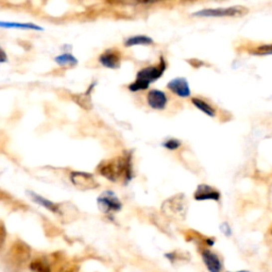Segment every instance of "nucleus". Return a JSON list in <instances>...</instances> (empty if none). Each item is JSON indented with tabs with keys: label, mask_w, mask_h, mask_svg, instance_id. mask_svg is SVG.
<instances>
[{
	"label": "nucleus",
	"mask_w": 272,
	"mask_h": 272,
	"mask_svg": "<svg viewBox=\"0 0 272 272\" xmlns=\"http://www.w3.org/2000/svg\"><path fill=\"white\" fill-rule=\"evenodd\" d=\"M98 171L102 177L112 182H116L122 177H126L129 181L132 178L131 155L118 156L103 161L98 166Z\"/></svg>",
	"instance_id": "obj_1"
},
{
	"label": "nucleus",
	"mask_w": 272,
	"mask_h": 272,
	"mask_svg": "<svg viewBox=\"0 0 272 272\" xmlns=\"http://www.w3.org/2000/svg\"><path fill=\"white\" fill-rule=\"evenodd\" d=\"M166 67H167V63L164 60V58L161 57L157 65L145 67L141 70H139L137 73V76H136V80L133 83H131L129 86H128V89H129L131 92L147 90L151 83H153L155 80L159 79L163 76Z\"/></svg>",
	"instance_id": "obj_2"
},
{
	"label": "nucleus",
	"mask_w": 272,
	"mask_h": 272,
	"mask_svg": "<svg viewBox=\"0 0 272 272\" xmlns=\"http://www.w3.org/2000/svg\"><path fill=\"white\" fill-rule=\"evenodd\" d=\"M249 10L243 5H235L230 7H218V9H205L194 13L198 17H241L248 14Z\"/></svg>",
	"instance_id": "obj_3"
},
{
	"label": "nucleus",
	"mask_w": 272,
	"mask_h": 272,
	"mask_svg": "<svg viewBox=\"0 0 272 272\" xmlns=\"http://www.w3.org/2000/svg\"><path fill=\"white\" fill-rule=\"evenodd\" d=\"M162 210L171 218H182L186 213V200L183 196H174L164 202Z\"/></svg>",
	"instance_id": "obj_4"
},
{
	"label": "nucleus",
	"mask_w": 272,
	"mask_h": 272,
	"mask_svg": "<svg viewBox=\"0 0 272 272\" xmlns=\"http://www.w3.org/2000/svg\"><path fill=\"white\" fill-rule=\"evenodd\" d=\"M99 63L110 69H118L122 64V53L118 49H108L99 55Z\"/></svg>",
	"instance_id": "obj_5"
},
{
	"label": "nucleus",
	"mask_w": 272,
	"mask_h": 272,
	"mask_svg": "<svg viewBox=\"0 0 272 272\" xmlns=\"http://www.w3.org/2000/svg\"><path fill=\"white\" fill-rule=\"evenodd\" d=\"M98 204L103 213L117 212L122 209V203L118 198L111 191H107L98 199Z\"/></svg>",
	"instance_id": "obj_6"
},
{
	"label": "nucleus",
	"mask_w": 272,
	"mask_h": 272,
	"mask_svg": "<svg viewBox=\"0 0 272 272\" xmlns=\"http://www.w3.org/2000/svg\"><path fill=\"white\" fill-rule=\"evenodd\" d=\"M167 89L181 98H187L190 96V89L185 78H175L168 82Z\"/></svg>",
	"instance_id": "obj_7"
},
{
	"label": "nucleus",
	"mask_w": 272,
	"mask_h": 272,
	"mask_svg": "<svg viewBox=\"0 0 272 272\" xmlns=\"http://www.w3.org/2000/svg\"><path fill=\"white\" fill-rule=\"evenodd\" d=\"M167 96L164 92L158 90H151L147 95L148 106L153 110H164L167 106Z\"/></svg>",
	"instance_id": "obj_8"
},
{
	"label": "nucleus",
	"mask_w": 272,
	"mask_h": 272,
	"mask_svg": "<svg viewBox=\"0 0 272 272\" xmlns=\"http://www.w3.org/2000/svg\"><path fill=\"white\" fill-rule=\"evenodd\" d=\"M71 181L76 186L84 189H92L98 186V183L95 181L93 175L85 172H73L71 173Z\"/></svg>",
	"instance_id": "obj_9"
},
{
	"label": "nucleus",
	"mask_w": 272,
	"mask_h": 272,
	"mask_svg": "<svg viewBox=\"0 0 272 272\" xmlns=\"http://www.w3.org/2000/svg\"><path fill=\"white\" fill-rule=\"evenodd\" d=\"M219 198V191L210 185H205V184L199 185L195 193V199L198 201H204V200H215V201H217Z\"/></svg>",
	"instance_id": "obj_10"
},
{
	"label": "nucleus",
	"mask_w": 272,
	"mask_h": 272,
	"mask_svg": "<svg viewBox=\"0 0 272 272\" xmlns=\"http://www.w3.org/2000/svg\"><path fill=\"white\" fill-rule=\"evenodd\" d=\"M11 255L17 263H25L30 259V248L21 242H16L12 246Z\"/></svg>",
	"instance_id": "obj_11"
},
{
	"label": "nucleus",
	"mask_w": 272,
	"mask_h": 272,
	"mask_svg": "<svg viewBox=\"0 0 272 272\" xmlns=\"http://www.w3.org/2000/svg\"><path fill=\"white\" fill-rule=\"evenodd\" d=\"M201 255H202V260L205 264V266L207 269H209L210 272H220L221 271L222 266H221V263H220L217 255L207 249L202 250Z\"/></svg>",
	"instance_id": "obj_12"
},
{
	"label": "nucleus",
	"mask_w": 272,
	"mask_h": 272,
	"mask_svg": "<svg viewBox=\"0 0 272 272\" xmlns=\"http://www.w3.org/2000/svg\"><path fill=\"white\" fill-rule=\"evenodd\" d=\"M0 28L3 29H18V30H34V31H43L44 28L41 26L34 25V23L27 22H14V21H2L0 20Z\"/></svg>",
	"instance_id": "obj_13"
},
{
	"label": "nucleus",
	"mask_w": 272,
	"mask_h": 272,
	"mask_svg": "<svg viewBox=\"0 0 272 272\" xmlns=\"http://www.w3.org/2000/svg\"><path fill=\"white\" fill-rule=\"evenodd\" d=\"M191 102H193V105L198 110L203 112V113L206 114L207 116H210V117L216 116L215 109L210 105V103H207L205 100L199 98V97H194V98H191Z\"/></svg>",
	"instance_id": "obj_14"
},
{
	"label": "nucleus",
	"mask_w": 272,
	"mask_h": 272,
	"mask_svg": "<svg viewBox=\"0 0 272 272\" xmlns=\"http://www.w3.org/2000/svg\"><path fill=\"white\" fill-rule=\"evenodd\" d=\"M153 39L149 36L146 35H135V36H131L129 38L126 39L125 42V46L126 47H133V46H137V45H152L153 44Z\"/></svg>",
	"instance_id": "obj_15"
},
{
	"label": "nucleus",
	"mask_w": 272,
	"mask_h": 272,
	"mask_svg": "<svg viewBox=\"0 0 272 272\" xmlns=\"http://www.w3.org/2000/svg\"><path fill=\"white\" fill-rule=\"evenodd\" d=\"M54 62L60 66H76L78 65V60L70 52H65L63 54L57 55L54 58Z\"/></svg>",
	"instance_id": "obj_16"
},
{
	"label": "nucleus",
	"mask_w": 272,
	"mask_h": 272,
	"mask_svg": "<svg viewBox=\"0 0 272 272\" xmlns=\"http://www.w3.org/2000/svg\"><path fill=\"white\" fill-rule=\"evenodd\" d=\"M75 102L79 107H81L84 110H91L93 107L92 99H91V94H87L86 92L83 94H78L75 95L74 98Z\"/></svg>",
	"instance_id": "obj_17"
},
{
	"label": "nucleus",
	"mask_w": 272,
	"mask_h": 272,
	"mask_svg": "<svg viewBox=\"0 0 272 272\" xmlns=\"http://www.w3.org/2000/svg\"><path fill=\"white\" fill-rule=\"evenodd\" d=\"M30 268L33 272H51L49 264L44 260H35L30 264Z\"/></svg>",
	"instance_id": "obj_18"
},
{
	"label": "nucleus",
	"mask_w": 272,
	"mask_h": 272,
	"mask_svg": "<svg viewBox=\"0 0 272 272\" xmlns=\"http://www.w3.org/2000/svg\"><path fill=\"white\" fill-rule=\"evenodd\" d=\"M32 197H33V199L35 200L36 202H38L41 205L47 207L48 210H50V211H52V212H54V213H58L59 209H58V206L55 205L54 203H52V202H50V201H48V200L42 198L41 196H37V195H35V194H32Z\"/></svg>",
	"instance_id": "obj_19"
},
{
	"label": "nucleus",
	"mask_w": 272,
	"mask_h": 272,
	"mask_svg": "<svg viewBox=\"0 0 272 272\" xmlns=\"http://www.w3.org/2000/svg\"><path fill=\"white\" fill-rule=\"evenodd\" d=\"M254 55H269L272 54V44L271 45H263L257 47V49L251 51Z\"/></svg>",
	"instance_id": "obj_20"
},
{
	"label": "nucleus",
	"mask_w": 272,
	"mask_h": 272,
	"mask_svg": "<svg viewBox=\"0 0 272 272\" xmlns=\"http://www.w3.org/2000/svg\"><path fill=\"white\" fill-rule=\"evenodd\" d=\"M163 147H165L168 150H177L179 147H181V141L179 139L175 138H170L167 139L166 141L163 142Z\"/></svg>",
	"instance_id": "obj_21"
},
{
	"label": "nucleus",
	"mask_w": 272,
	"mask_h": 272,
	"mask_svg": "<svg viewBox=\"0 0 272 272\" xmlns=\"http://www.w3.org/2000/svg\"><path fill=\"white\" fill-rule=\"evenodd\" d=\"M187 62L189 63V65H190V66H193V67H195V68H200V67L204 66V62L200 61V60H198V59L187 60Z\"/></svg>",
	"instance_id": "obj_22"
},
{
	"label": "nucleus",
	"mask_w": 272,
	"mask_h": 272,
	"mask_svg": "<svg viewBox=\"0 0 272 272\" xmlns=\"http://www.w3.org/2000/svg\"><path fill=\"white\" fill-rule=\"evenodd\" d=\"M78 271V268L76 266H73V265H65V266H63L59 272H77Z\"/></svg>",
	"instance_id": "obj_23"
},
{
	"label": "nucleus",
	"mask_w": 272,
	"mask_h": 272,
	"mask_svg": "<svg viewBox=\"0 0 272 272\" xmlns=\"http://www.w3.org/2000/svg\"><path fill=\"white\" fill-rule=\"evenodd\" d=\"M7 62V57L5 51L2 49V47L0 46V64H3Z\"/></svg>",
	"instance_id": "obj_24"
},
{
	"label": "nucleus",
	"mask_w": 272,
	"mask_h": 272,
	"mask_svg": "<svg viewBox=\"0 0 272 272\" xmlns=\"http://www.w3.org/2000/svg\"><path fill=\"white\" fill-rule=\"evenodd\" d=\"M138 3H148V2H152L154 1V0H136Z\"/></svg>",
	"instance_id": "obj_25"
},
{
	"label": "nucleus",
	"mask_w": 272,
	"mask_h": 272,
	"mask_svg": "<svg viewBox=\"0 0 272 272\" xmlns=\"http://www.w3.org/2000/svg\"><path fill=\"white\" fill-rule=\"evenodd\" d=\"M237 272H249V271H237Z\"/></svg>",
	"instance_id": "obj_26"
},
{
	"label": "nucleus",
	"mask_w": 272,
	"mask_h": 272,
	"mask_svg": "<svg viewBox=\"0 0 272 272\" xmlns=\"http://www.w3.org/2000/svg\"><path fill=\"white\" fill-rule=\"evenodd\" d=\"M271 234H272V229H271Z\"/></svg>",
	"instance_id": "obj_27"
}]
</instances>
